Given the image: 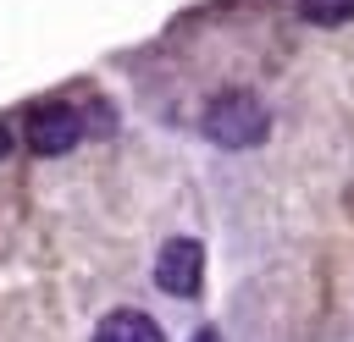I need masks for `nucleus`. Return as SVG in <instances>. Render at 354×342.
<instances>
[{"label": "nucleus", "instance_id": "obj_1", "mask_svg": "<svg viewBox=\"0 0 354 342\" xmlns=\"http://www.w3.org/2000/svg\"><path fill=\"white\" fill-rule=\"evenodd\" d=\"M266 127H271L266 105H260L254 94H243V88L210 99V110H205V132H210L221 149H254V143L266 138Z\"/></svg>", "mask_w": 354, "mask_h": 342}, {"label": "nucleus", "instance_id": "obj_2", "mask_svg": "<svg viewBox=\"0 0 354 342\" xmlns=\"http://www.w3.org/2000/svg\"><path fill=\"white\" fill-rule=\"evenodd\" d=\"M199 281H205V248L194 237H171L155 254V287L171 292V298H194Z\"/></svg>", "mask_w": 354, "mask_h": 342}, {"label": "nucleus", "instance_id": "obj_3", "mask_svg": "<svg viewBox=\"0 0 354 342\" xmlns=\"http://www.w3.org/2000/svg\"><path fill=\"white\" fill-rule=\"evenodd\" d=\"M83 138V116L72 105H39L28 116V149L33 154H66Z\"/></svg>", "mask_w": 354, "mask_h": 342}, {"label": "nucleus", "instance_id": "obj_4", "mask_svg": "<svg viewBox=\"0 0 354 342\" xmlns=\"http://www.w3.org/2000/svg\"><path fill=\"white\" fill-rule=\"evenodd\" d=\"M94 342H166V336H160V325H155L149 314L116 309V314H105V320L94 325Z\"/></svg>", "mask_w": 354, "mask_h": 342}, {"label": "nucleus", "instance_id": "obj_5", "mask_svg": "<svg viewBox=\"0 0 354 342\" xmlns=\"http://www.w3.org/2000/svg\"><path fill=\"white\" fill-rule=\"evenodd\" d=\"M299 11L310 22H321V28H332V22H348L354 17V0H299Z\"/></svg>", "mask_w": 354, "mask_h": 342}, {"label": "nucleus", "instance_id": "obj_6", "mask_svg": "<svg viewBox=\"0 0 354 342\" xmlns=\"http://www.w3.org/2000/svg\"><path fill=\"white\" fill-rule=\"evenodd\" d=\"M6 154H11V132L0 127V160H6Z\"/></svg>", "mask_w": 354, "mask_h": 342}, {"label": "nucleus", "instance_id": "obj_7", "mask_svg": "<svg viewBox=\"0 0 354 342\" xmlns=\"http://www.w3.org/2000/svg\"><path fill=\"white\" fill-rule=\"evenodd\" d=\"M194 342H216V331H199V336H194Z\"/></svg>", "mask_w": 354, "mask_h": 342}]
</instances>
